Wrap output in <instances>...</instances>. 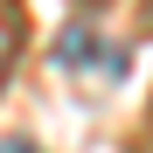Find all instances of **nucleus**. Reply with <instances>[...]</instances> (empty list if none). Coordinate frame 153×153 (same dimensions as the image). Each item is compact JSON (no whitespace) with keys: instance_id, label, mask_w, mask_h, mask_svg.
<instances>
[{"instance_id":"obj_2","label":"nucleus","mask_w":153,"mask_h":153,"mask_svg":"<svg viewBox=\"0 0 153 153\" xmlns=\"http://www.w3.org/2000/svg\"><path fill=\"white\" fill-rule=\"evenodd\" d=\"M146 21H153V0H146Z\"/></svg>"},{"instance_id":"obj_1","label":"nucleus","mask_w":153,"mask_h":153,"mask_svg":"<svg viewBox=\"0 0 153 153\" xmlns=\"http://www.w3.org/2000/svg\"><path fill=\"white\" fill-rule=\"evenodd\" d=\"M21 49H28V14H21V0H0V91H7Z\"/></svg>"}]
</instances>
